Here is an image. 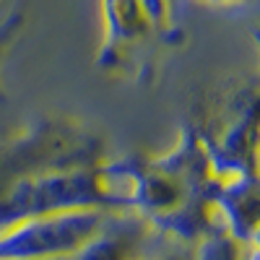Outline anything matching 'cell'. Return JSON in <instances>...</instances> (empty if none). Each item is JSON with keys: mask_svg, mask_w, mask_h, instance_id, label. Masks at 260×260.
I'll return each mask as SVG.
<instances>
[{"mask_svg": "<svg viewBox=\"0 0 260 260\" xmlns=\"http://www.w3.org/2000/svg\"><path fill=\"white\" fill-rule=\"evenodd\" d=\"M136 156H107L102 133L73 115H37L0 141V229L60 211L130 213Z\"/></svg>", "mask_w": 260, "mask_h": 260, "instance_id": "6da1fadb", "label": "cell"}, {"mask_svg": "<svg viewBox=\"0 0 260 260\" xmlns=\"http://www.w3.org/2000/svg\"><path fill=\"white\" fill-rule=\"evenodd\" d=\"M107 211H60L0 229V260H52L86 247L107 221Z\"/></svg>", "mask_w": 260, "mask_h": 260, "instance_id": "277c9868", "label": "cell"}, {"mask_svg": "<svg viewBox=\"0 0 260 260\" xmlns=\"http://www.w3.org/2000/svg\"><path fill=\"white\" fill-rule=\"evenodd\" d=\"M151 232L154 229L136 213H110L99 234L86 247H81L76 255L52 260H141L146 257V242Z\"/></svg>", "mask_w": 260, "mask_h": 260, "instance_id": "52a82bcc", "label": "cell"}, {"mask_svg": "<svg viewBox=\"0 0 260 260\" xmlns=\"http://www.w3.org/2000/svg\"><path fill=\"white\" fill-rule=\"evenodd\" d=\"M213 208L219 229L234 242L257 247V221H260V195L257 177L229 175L221 177L213 190Z\"/></svg>", "mask_w": 260, "mask_h": 260, "instance_id": "8992f818", "label": "cell"}, {"mask_svg": "<svg viewBox=\"0 0 260 260\" xmlns=\"http://www.w3.org/2000/svg\"><path fill=\"white\" fill-rule=\"evenodd\" d=\"M29 24V16L24 8L11 11L3 21H0V107L8 102V91H6V81H3V65L8 60V55L13 52V47L18 45L21 34H24Z\"/></svg>", "mask_w": 260, "mask_h": 260, "instance_id": "ba28073f", "label": "cell"}, {"mask_svg": "<svg viewBox=\"0 0 260 260\" xmlns=\"http://www.w3.org/2000/svg\"><path fill=\"white\" fill-rule=\"evenodd\" d=\"M219 180L221 175L201 127L187 122L164 154L151 159L136 156L130 213L154 232L172 234L182 242H201L203 237L221 232L213 208Z\"/></svg>", "mask_w": 260, "mask_h": 260, "instance_id": "7a4b0ae2", "label": "cell"}, {"mask_svg": "<svg viewBox=\"0 0 260 260\" xmlns=\"http://www.w3.org/2000/svg\"><path fill=\"white\" fill-rule=\"evenodd\" d=\"M206 138L213 164L221 177L245 175L257 177V89H240L224 107V120L219 127L195 122Z\"/></svg>", "mask_w": 260, "mask_h": 260, "instance_id": "5b68a950", "label": "cell"}, {"mask_svg": "<svg viewBox=\"0 0 260 260\" xmlns=\"http://www.w3.org/2000/svg\"><path fill=\"white\" fill-rule=\"evenodd\" d=\"M185 42L175 0H102L96 68L133 83H154Z\"/></svg>", "mask_w": 260, "mask_h": 260, "instance_id": "3957f363", "label": "cell"}, {"mask_svg": "<svg viewBox=\"0 0 260 260\" xmlns=\"http://www.w3.org/2000/svg\"><path fill=\"white\" fill-rule=\"evenodd\" d=\"M141 260H190V257H185V255H180V252H167V255H156V257H141Z\"/></svg>", "mask_w": 260, "mask_h": 260, "instance_id": "30bf717a", "label": "cell"}, {"mask_svg": "<svg viewBox=\"0 0 260 260\" xmlns=\"http://www.w3.org/2000/svg\"><path fill=\"white\" fill-rule=\"evenodd\" d=\"M203 6H211V8H240V6H247L252 0H198Z\"/></svg>", "mask_w": 260, "mask_h": 260, "instance_id": "9c48e42d", "label": "cell"}]
</instances>
